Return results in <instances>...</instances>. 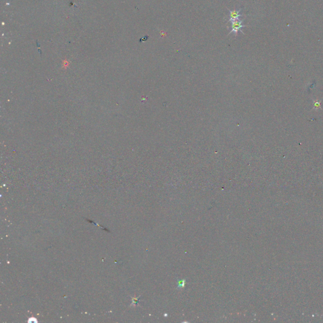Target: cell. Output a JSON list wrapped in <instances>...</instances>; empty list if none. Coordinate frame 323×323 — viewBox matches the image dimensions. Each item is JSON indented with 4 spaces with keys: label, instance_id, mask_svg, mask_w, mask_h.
<instances>
[{
    "label": "cell",
    "instance_id": "1",
    "mask_svg": "<svg viewBox=\"0 0 323 323\" xmlns=\"http://www.w3.org/2000/svg\"><path fill=\"white\" fill-rule=\"evenodd\" d=\"M231 31L228 33V35H230L232 33H234L235 34V36H237L238 32L241 31L242 34H244L242 31V28L243 27H245L246 25H243L244 20H233L231 21Z\"/></svg>",
    "mask_w": 323,
    "mask_h": 323
},
{
    "label": "cell",
    "instance_id": "2",
    "mask_svg": "<svg viewBox=\"0 0 323 323\" xmlns=\"http://www.w3.org/2000/svg\"><path fill=\"white\" fill-rule=\"evenodd\" d=\"M241 9H239V10H235L234 9V10H228V12H229V15H228V22H229V21H233V20H240V18L241 17H242V15H241Z\"/></svg>",
    "mask_w": 323,
    "mask_h": 323
},
{
    "label": "cell",
    "instance_id": "3",
    "mask_svg": "<svg viewBox=\"0 0 323 323\" xmlns=\"http://www.w3.org/2000/svg\"><path fill=\"white\" fill-rule=\"evenodd\" d=\"M321 106V104H320V102L319 101H316L315 103H314V108H319Z\"/></svg>",
    "mask_w": 323,
    "mask_h": 323
},
{
    "label": "cell",
    "instance_id": "4",
    "mask_svg": "<svg viewBox=\"0 0 323 323\" xmlns=\"http://www.w3.org/2000/svg\"><path fill=\"white\" fill-rule=\"evenodd\" d=\"M28 322H37V321L35 318H30L28 319Z\"/></svg>",
    "mask_w": 323,
    "mask_h": 323
}]
</instances>
